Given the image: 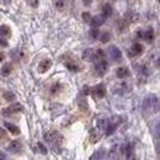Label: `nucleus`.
Listing matches in <instances>:
<instances>
[{"label":"nucleus","mask_w":160,"mask_h":160,"mask_svg":"<svg viewBox=\"0 0 160 160\" xmlns=\"http://www.w3.org/2000/svg\"><path fill=\"white\" fill-rule=\"evenodd\" d=\"M96 54H97L98 58H102V57H104V52H102L101 49H97V51H96Z\"/></svg>","instance_id":"c756f323"},{"label":"nucleus","mask_w":160,"mask_h":160,"mask_svg":"<svg viewBox=\"0 0 160 160\" xmlns=\"http://www.w3.org/2000/svg\"><path fill=\"white\" fill-rule=\"evenodd\" d=\"M0 46L1 47H7L9 46V42L6 39H4V37H0Z\"/></svg>","instance_id":"bb28decb"},{"label":"nucleus","mask_w":160,"mask_h":160,"mask_svg":"<svg viewBox=\"0 0 160 160\" xmlns=\"http://www.w3.org/2000/svg\"><path fill=\"white\" fill-rule=\"evenodd\" d=\"M11 65L9 64V63H6V64H4L3 65V68H1V74H3V75L4 76H7V75H9V74L11 73Z\"/></svg>","instance_id":"dca6fc26"},{"label":"nucleus","mask_w":160,"mask_h":160,"mask_svg":"<svg viewBox=\"0 0 160 160\" xmlns=\"http://www.w3.org/2000/svg\"><path fill=\"white\" fill-rule=\"evenodd\" d=\"M122 150H123V154H126V157L128 158V159L132 158V154H133V145L131 144V143H128V144H126V145H123Z\"/></svg>","instance_id":"6e6552de"},{"label":"nucleus","mask_w":160,"mask_h":160,"mask_svg":"<svg viewBox=\"0 0 160 160\" xmlns=\"http://www.w3.org/2000/svg\"><path fill=\"white\" fill-rule=\"evenodd\" d=\"M98 35H100V33H98L97 28H94V27H92V30L90 31V36H91V38H94V39H95V38H97V37H98Z\"/></svg>","instance_id":"393cba45"},{"label":"nucleus","mask_w":160,"mask_h":160,"mask_svg":"<svg viewBox=\"0 0 160 160\" xmlns=\"http://www.w3.org/2000/svg\"><path fill=\"white\" fill-rule=\"evenodd\" d=\"M108 51H110L111 58H112L113 60H120L122 58V52L120 51V48H117L116 46H111Z\"/></svg>","instance_id":"20e7f679"},{"label":"nucleus","mask_w":160,"mask_h":160,"mask_svg":"<svg viewBox=\"0 0 160 160\" xmlns=\"http://www.w3.org/2000/svg\"><path fill=\"white\" fill-rule=\"evenodd\" d=\"M4 126H5L6 128L9 129L11 133H14V134H19V133H20V129H19V127H16L15 125H12V123L5 122V123H4Z\"/></svg>","instance_id":"9b49d317"},{"label":"nucleus","mask_w":160,"mask_h":160,"mask_svg":"<svg viewBox=\"0 0 160 160\" xmlns=\"http://www.w3.org/2000/svg\"><path fill=\"white\" fill-rule=\"evenodd\" d=\"M105 20H106V17H105L104 15H97V16H95V17L91 19V21H90V25H91V27L97 28V27H100L101 25L105 22Z\"/></svg>","instance_id":"7ed1b4c3"},{"label":"nucleus","mask_w":160,"mask_h":160,"mask_svg":"<svg viewBox=\"0 0 160 160\" xmlns=\"http://www.w3.org/2000/svg\"><path fill=\"white\" fill-rule=\"evenodd\" d=\"M10 36V28L6 25L0 26V37H9Z\"/></svg>","instance_id":"4468645a"},{"label":"nucleus","mask_w":160,"mask_h":160,"mask_svg":"<svg viewBox=\"0 0 160 160\" xmlns=\"http://www.w3.org/2000/svg\"><path fill=\"white\" fill-rule=\"evenodd\" d=\"M83 19H84V21H91L89 12H84V14H83Z\"/></svg>","instance_id":"cd10ccee"},{"label":"nucleus","mask_w":160,"mask_h":160,"mask_svg":"<svg viewBox=\"0 0 160 160\" xmlns=\"http://www.w3.org/2000/svg\"><path fill=\"white\" fill-rule=\"evenodd\" d=\"M96 58H98L96 52H94L92 49H86V51L83 53V59L85 60H95Z\"/></svg>","instance_id":"39448f33"},{"label":"nucleus","mask_w":160,"mask_h":160,"mask_svg":"<svg viewBox=\"0 0 160 160\" xmlns=\"http://www.w3.org/2000/svg\"><path fill=\"white\" fill-rule=\"evenodd\" d=\"M104 154H105V150L100 149V150H97V151H96L95 155H92L91 159H101V158H104V157H105Z\"/></svg>","instance_id":"5701e85b"},{"label":"nucleus","mask_w":160,"mask_h":160,"mask_svg":"<svg viewBox=\"0 0 160 160\" xmlns=\"http://www.w3.org/2000/svg\"><path fill=\"white\" fill-rule=\"evenodd\" d=\"M110 38H111V36H110L108 32H104V33L101 35V37H100V39H101L102 43H107L110 41Z\"/></svg>","instance_id":"412c9836"},{"label":"nucleus","mask_w":160,"mask_h":160,"mask_svg":"<svg viewBox=\"0 0 160 160\" xmlns=\"http://www.w3.org/2000/svg\"><path fill=\"white\" fill-rule=\"evenodd\" d=\"M133 52L135 53V54H141V53L143 52V46L139 43H134L133 44Z\"/></svg>","instance_id":"6ab92c4d"},{"label":"nucleus","mask_w":160,"mask_h":160,"mask_svg":"<svg viewBox=\"0 0 160 160\" xmlns=\"http://www.w3.org/2000/svg\"><path fill=\"white\" fill-rule=\"evenodd\" d=\"M9 110H10L11 113H14V112H21V111H23V106L21 104H19V102H16V104L10 106Z\"/></svg>","instance_id":"ddd939ff"},{"label":"nucleus","mask_w":160,"mask_h":160,"mask_svg":"<svg viewBox=\"0 0 160 160\" xmlns=\"http://www.w3.org/2000/svg\"><path fill=\"white\" fill-rule=\"evenodd\" d=\"M56 137V134H52V133H47V134H44V139L48 142H53V139H54Z\"/></svg>","instance_id":"a878e982"},{"label":"nucleus","mask_w":160,"mask_h":160,"mask_svg":"<svg viewBox=\"0 0 160 160\" xmlns=\"http://www.w3.org/2000/svg\"><path fill=\"white\" fill-rule=\"evenodd\" d=\"M3 58H4V56H3V53H0V60H3Z\"/></svg>","instance_id":"f704fd0d"},{"label":"nucleus","mask_w":160,"mask_h":160,"mask_svg":"<svg viewBox=\"0 0 160 160\" xmlns=\"http://www.w3.org/2000/svg\"><path fill=\"white\" fill-rule=\"evenodd\" d=\"M0 159H6V155L3 153V151H0Z\"/></svg>","instance_id":"2f4dec72"},{"label":"nucleus","mask_w":160,"mask_h":160,"mask_svg":"<svg viewBox=\"0 0 160 160\" xmlns=\"http://www.w3.org/2000/svg\"><path fill=\"white\" fill-rule=\"evenodd\" d=\"M107 68H108V65H107V62H106L105 59L97 62V63L95 64V70L98 75H104V74L107 72Z\"/></svg>","instance_id":"f03ea898"},{"label":"nucleus","mask_w":160,"mask_h":160,"mask_svg":"<svg viewBox=\"0 0 160 160\" xmlns=\"http://www.w3.org/2000/svg\"><path fill=\"white\" fill-rule=\"evenodd\" d=\"M159 3H160V0H159Z\"/></svg>","instance_id":"e433bc0d"},{"label":"nucleus","mask_w":160,"mask_h":160,"mask_svg":"<svg viewBox=\"0 0 160 160\" xmlns=\"http://www.w3.org/2000/svg\"><path fill=\"white\" fill-rule=\"evenodd\" d=\"M91 1H92V0H83V3L85 4V5H86V6H89V5H90V4H91Z\"/></svg>","instance_id":"7c9ffc66"},{"label":"nucleus","mask_w":160,"mask_h":160,"mask_svg":"<svg viewBox=\"0 0 160 160\" xmlns=\"http://www.w3.org/2000/svg\"><path fill=\"white\" fill-rule=\"evenodd\" d=\"M154 138L155 139H159L160 138V122L157 123V126L154 127Z\"/></svg>","instance_id":"aec40b11"},{"label":"nucleus","mask_w":160,"mask_h":160,"mask_svg":"<svg viewBox=\"0 0 160 160\" xmlns=\"http://www.w3.org/2000/svg\"><path fill=\"white\" fill-rule=\"evenodd\" d=\"M51 65H52V62L49 60V59H46V60H42L39 63V67H38V72L39 73H44V72H47L49 68H51Z\"/></svg>","instance_id":"0eeeda50"},{"label":"nucleus","mask_w":160,"mask_h":160,"mask_svg":"<svg viewBox=\"0 0 160 160\" xmlns=\"http://www.w3.org/2000/svg\"><path fill=\"white\" fill-rule=\"evenodd\" d=\"M102 14H104L105 17H110L112 15V6L110 4H106V5L102 6Z\"/></svg>","instance_id":"f8f14e48"},{"label":"nucleus","mask_w":160,"mask_h":160,"mask_svg":"<svg viewBox=\"0 0 160 160\" xmlns=\"http://www.w3.org/2000/svg\"><path fill=\"white\" fill-rule=\"evenodd\" d=\"M4 98H5L6 101L11 102V101H14V100H15L16 96H15V94H14V92H11V91H6L5 94H4Z\"/></svg>","instance_id":"f3484780"},{"label":"nucleus","mask_w":160,"mask_h":160,"mask_svg":"<svg viewBox=\"0 0 160 160\" xmlns=\"http://www.w3.org/2000/svg\"><path fill=\"white\" fill-rule=\"evenodd\" d=\"M7 149H9L10 151H12V153H20L22 149V145L20 142H11L9 147H7Z\"/></svg>","instance_id":"423d86ee"},{"label":"nucleus","mask_w":160,"mask_h":160,"mask_svg":"<svg viewBox=\"0 0 160 160\" xmlns=\"http://www.w3.org/2000/svg\"><path fill=\"white\" fill-rule=\"evenodd\" d=\"M4 134H5V131H4L3 128H0V137H3Z\"/></svg>","instance_id":"473e14b6"},{"label":"nucleus","mask_w":160,"mask_h":160,"mask_svg":"<svg viewBox=\"0 0 160 160\" xmlns=\"http://www.w3.org/2000/svg\"><path fill=\"white\" fill-rule=\"evenodd\" d=\"M94 94H95L97 97H104L105 94H106V90L104 88V85L100 84V85L95 86V89H94Z\"/></svg>","instance_id":"1a4fd4ad"},{"label":"nucleus","mask_w":160,"mask_h":160,"mask_svg":"<svg viewBox=\"0 0 160 160\" xmlns=\"http://www.w3.org/2000/svg\"><path fill=\"white\" fill-rule=\"evenodd\" d=\"M67 68L69 69V70H74V72H76V70H78V68H76V67H74V65L70 64V63H68V64H67Z\"/></svg>","instance_id":"c85d7f7f"},{"label":"nucleus","mask_w":160,"mask_h":160,"mask_svg":"<svg viewBox=\"0 0 160 160\" xmlns=\"http://www.w3.org/2000/svg\"><path fill=\"white\" fill-rule=\"evenodd\" d=\"M116 74H117L118 78H121V79H122V78H126V76L129 75V70H128L127 68H125V67H121V68L117 69Z\"/></svg>","instance_id":"9d476101"},{"label":"nucleus","mask_w":160,"mask_h":160,"mask_svg":"<svg viewBox=\"0 0 160 160\" xmlns=\"http://www.w3.org/2000/svg\"><path fill=\"white\" fill-rule=\"evenodd\" d=\"M54 5H56V7H57L58 10H62V9L64 7V0H56Z\"/></svg>","instance_id":"b1692460"},{"label":"nucleus","mask_w":160,"mask_h":160,"mask_svg":"<svg viewBox=\"0 0 160 160\" xmlns=\"http://www.w3.org/2000/svg\"><path fill=\"white\" fill-rule=\"evenodd\" d=\"M142 72H143V74H148V69H147V68H143Z\"/></svg>","instance_id":"72a5a7b5"},{"label":"nucleus","mask_w":160,"mask_h":160,"mask_svg":"<svg viewBox=\"0 0 160 160\" xmlns=\"http://www.w3.org/2000/svg\"><path fill=\"white\" fill-rule=\"evenodd\" d=\"M158 65H159V67H160V58L158 59Z\"/></svg>","instance_id":"c9c22d12"},{"label":"nucleus","mask_w":160,"mask_h":160,"mask_svg":"<svg viewBox=\"0 0 160 160\" xmlns=\"http://www.w3.org/2000/svg\"><path fill=\"white\" fill-rule=\"evenodd\" d=\"M158 102V97L155 95H148L147 97H144L143 100V110H149L151 107H154Z\"/></svg>","instance_id":"f257e3e1"},{"label":"nucleus","mask_w":160,"mask_h":160,"mask_svg":"<svg viewBox=\"0 0 160 160\" xmlns=\"http://www.w3.org/2000/svg\"><path fill=\"white\" fill-rule=\"evenodd\" d=\"M153 37H154V32L151 28H148V30L144 32V39L148 41V42H151L153 41Z\"/></svg>","instance_id":"2eb2a0df"},{"label":"nucleus","mask_w":160,"mask_h":160,"mask_svg":"<svg viewBox=\"0 0 160 160\" xmlns=\"http://www.w3.org/2000/svg\"><path fill=\"white\" fill-rule=\"evenodd\" d=\"M114 129H116V125H113V123H110V125H107V127H106V135H111Z\"/></svg>","instance_id":"a211bd4d"},{"label":"nucleus","mask_w":160,"mask_h":160,"mask_svg":"<svg viewBox=\"0 0 160 160\" xmlns=\"http://www.w3.org/2000/svg\"><path fill=\"white\" fill-rule=\"evenodd\" d=\"M37 147H38V149H39V151H41V153H42V154H44V155H46V154L48 153L47 148H46V145H44L43 143L38 142V143H37Z\"/></svg>","instance_id":"4be33fe9"}]
</instances>
